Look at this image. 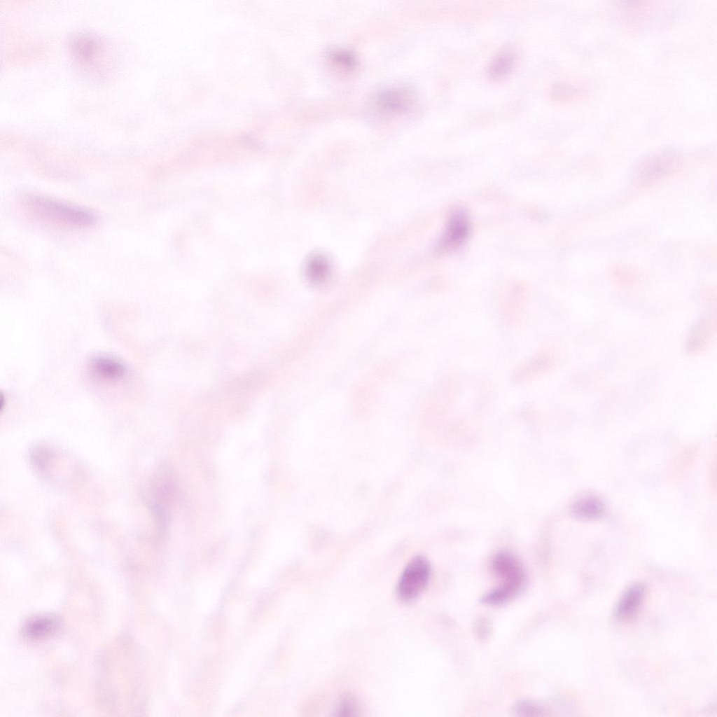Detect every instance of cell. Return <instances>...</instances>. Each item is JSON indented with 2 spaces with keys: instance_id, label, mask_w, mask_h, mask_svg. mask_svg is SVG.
Returning <instances> with one entry per match:
<instances>
[{
  "instance_id": "8fae6325",
  "label": "cell",
  "mask_w": 717,
  "mask_h": 717,
  "mask_svg": "<svg viewBox=\"0 0 717 717\" xmlns=\"http://www.w3.org/2000/svg\"><path fill=\"white\" fill-rule=\"evenodd\" d=\"M605 506L602 501L594 496H585L578 499L571 506L573 515L581 519L594 520L601 517Z\"/></svg>"
},
{
  "instance_id": "7a4b0ae2",
  "label": "cell",
  "mask_w": 717,
  "mask_h": 717,
  "mask_svg": "<svg viewBox=\"0 0 717 717\" xmlns=\"http://www.w3.org/2000/svg\"><path fill=\"white\" fill-rule=\"evenodd\" d=\"M490 566L500 582L484 594L480 601L488 606L503 605L522 592L527 583L526 571L519 559L507 550L496 552L491 559Z\"/></svg>"
},
{
  "instance_id": "277c9868",
  "label": "cell",
  "mask_w": 717,
  "mask_h": 717,
  "mask_svg": "<svg viewBox=\"0 0 717 717\" xmlns=\"http://www.w3.org/2000/svg\"><path fill=\"white\" fill-rule=\"evenodd\" d=\"M88 369L94 380L105 384L122 381L128 375L126 365L118 358L108 354H98L92 357Z\"/></svg>"
},
{
  "instance_id": "4fadbf2b",
  "label": "cell",
  "mask_w": 717,
  "mask_h": 717,
  "mask_svg": "<svg viewBox=\"0 0 717 717\" xmlns=\"http://www.w3.org/2000/svg\"><path fill=\"white\" fill-rule=\"evenodd\" d=\"M73 54L81 61H88L98 50V39L89 34L75 36L71 43Z\"/></svg>"
},
{
  "instance_id": "8992f818",
  "label": "cell",
  "mask_w": 717,
  "mask_h": 717,
  "mask_svg": "<svg viewBox=\"0 0 717 717\" xmlns=\"http://www.w3.org/2000/svg\"><path fill=\"white\" fill-rule=\"evenodd\" d=\"M414 101L412 93L405 88H391L381 91L372 100L375 112L381 116L392 115L408 111Z\"/></svg>"
},
{
  "instance_id": "ba28073f",
  "label": "cell",
  "mask_w": 717,
  "mask_h": 717,
  "mask_svg": "<svg viewBox=\"0 0 717 717\" xmlns=\"http://www.w3.org/2000/svg\"><path fill=\"white\" fill-rule=\"evenodd\" d=\"M678 156L671 148H662L647 155L641 164V172L646 176L658 177L674 169L678 164Z\"/></svg>"
},
{
  "instance_id": "9a60e30c",
  "label": "cell",
  "mask_w": 717,
  "mask_h": 717,
  "mask_svg": "<svg viewBox=\"0 0 717 717\" xmlns=\"http://www.w3.org/2000/svg\"><path fill=\"white\" fill-rule=\"evenodd\" d=\"M513 712L519 716H543L547 710L540 704L531 700H520L513 706Z\"/></svg>"
},
{
  "instance_id": "6da1fadb",
  "label": "cell",
  "mask_w": 717,
  "mask_h": 717,
  "mask_svg": "<svg viewBox=\"0 0 717 717\" xmlns=\"http://www.w3.org/2000/svg\"><path fill=\"white\" fill-rule=\"evenodd\" d=\"M21 204L34 218L62 228H88L98 221L97 215L88 209L40 194L25 195Z\"/></svg>"
},
{
  "instance_id": "3957f363",
  "label": "cell",
  "mask_w": 717,
  "mask_h": 717,
  "mask_svg": "<svg viewBox=\"0 0 717 717\" xmlns=\"http://www.w3.org/2000/svg\"><path fill=\"white\" fill-rule=\"evenodd\" d=\"M431 576V565L422 555L413 557L401 573L396 586L398 598L409 602L417 599L427 587Z\"/></svg>"
},
{
  "instance_id": "5b68a950",
  "label": "cell",
  "mask_w": 717,
  "mask_h": 717,
  "mask_svg": "<svg viewBox=\"0 0 717 717\" xmlns=\"http://www.w3.org/2000/svg\"><path fill=\"white\" fill-rule=\"evenodd\" d=\"M555 358V352L550 348L536 352L514 370L513 382L520 384L544 375L552 368Z\"/></svg>"
},
{
  "instance_id": "30bf717a",
  "label": "cell",
  "mask_w": 717,
  "mask_h": 717,
  "mask_svg": "<svg viewBox=\"0 0 717 717\" xmlns=\"http://www.w3.org/2000/svg\"><path fill=\"white\" fill-rule=\"evenodd\" d=\"M644 594L645 587L643 584L636 583L629 587L617 604L616 617L625 620L634 616L642 604Z\"/></svg>"
},
{
  "instance_id": "e0dca14e",
  "label": "cell",
  "mask_w": 717,
  "mask_h": 717,
  "mask_svg": "<svg viewBox=\"0 0 717 717\" xmlns=\"http://www.w3.org/2000/svg\"><path fill=\"white\" fill-rule=\"evenodd\" d=\"M492 626L490 621L487 618H480L474 625L475 634L480 639H487L491 632Z\"/></svg>"
},
{
  "instance_id": "5bb4252c",
  "label": "cell",
  "mask_w": 717,
  "mask_h": 717,
  "mask_svg": "<svg viewBox=\"0 0 717 717\" xmlns=\"http://www.w3.org/2000/svg\"><path fill=\"white\" fill-rule=\"evenodd\" d=\"M515 55L510 50H503L492 60L488 74L493 79H500L508 74L514 67Z\"/></svg>"
},
{
  "instance_id": "2e32d148",
  "label": "cell",
  "mask_w": 717,
  "mask_h": 717,
  "mask_svg": "<svg viewBox=\"0 0 717 717\" xmlns=\"http://www.w3.org/2000/svg\"><path fill=\"white\" fill-rule=\"evenodd\" d=\"M334 712L335 715L337 716H356L359 715L360 708L356 700L349 695L340 701Z\"/></svg>"
},
{
  "instance_id": "7c38bea8",
  "label": "cell",
  "mask_w": 717,
  "mask_h": 717,
  "mask_svg": "<svg viewBox=\"0 0 717 717\" xmlns=\"http://www.w3.org/2000/svg\"><path fill=\"white\" fill-rule=\"evenodd\" d=\"M305 273L310 282L321 284L330 275V264L324 256L315 254L307 260L305 265Z\"/></svg>"
},
{
  "instance_id": "52a82bcc",
  "label": "cell",
  "mask_w": 717,
  "mask_h": 717,
  "mask_svg": "<svg viewBox=\"0 0 717 717\" xmlns=\"http://www.w3.org/2000/svg\"><path fill=\"white\" fill-rule=\"evenodd\" d=\"M470 232V223L466 213L462 210L454 211L450 217L445 230L438 244L440 252H447L459 246Z\"/></svg>"
},
{
  "instance_id": "9c48e42d",
  "label": "cell",
  "mask_w": 717,
  "mask_h": 717,
  "mask_svg": "<svg viewBox=\"0 0 717 717\" xmlns=\"http://www.w3.org/2000/svg\"><path fill=\"white\" fill-rule=\"evenodd\" d=\"M60 625V620L55 615L40 614L27 619L22 627L21 633L28 640L40 641L56 633Z\"/></svg>"
},
{
  "instance_id": "ac0fdd59",
  "label": "cell",
  "mask_w": 717,
  "mask_h": 717,
  "mask_svg": "<svg viewBox=\"0 0 717 717\" xmlns=\"http://www.w3.org/2000/svg\"><path fill=\"white\" fill-rule=\"evenodd\" d=\"M331 57L334 62L343 67H351L354 65V57L346 52L335 51L331 55Z\"/></svg>"
}]
</instances>
